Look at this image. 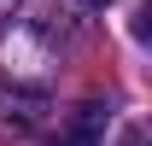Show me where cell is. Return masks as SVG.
<instances>
[{"instance_id": "7a4b0ae2", "label": "cell", "mask_w": 152, "mask_h": 146, "mask_svg": "<svg viewBox=\"0 0 152 146\" xmlns=\"http://www.w3.org/2000/svg\"><path fill=\"white\" fill-rule=\"evenodd\" d=\"M129 29H134V41H146V35H152V6H146V0L134 6V23H129Z\"/></svg>"}, {"instance_id": "6da1fadb", "label": "cell", "mask_w": 152, "mask_h": 146, "mask_svg": "<svg viewBox=\"0 0 152 146\" xmlns=\"http://www.w3.org/2000/svg\"><path fill=\"white\" fill-rule=\"evenodd\" d=\"M99 123H105V105H82V111H76V123L64 128L53 146H99Z\"/></svg>"}, {"instance_id": "3957f363", "label": "cell", "mask_w": 152, "mask_h": 146, "mask_svg": "<svg viewBox=\"0 0 152 146\" xmlns=\"http://www.w3.org/2000/svg\"><path fill=\"white\" fill-rule=\"evenodd\" d=\"M123 146H140V128H129V134H123Z\"/></svg>"}, {"instance_id": "277c9868", "label": "cell", "mask_w": 152, "mask_h": 146, "mask_svg": "<svg viewBox=\"0 0 152 146\" xmlns=\"http://www.w3.org/2000/svg\"><path fill=\"white\" fill-rule=\"evenodd\" d=\"M12 6H18V0H0V18H6V12H12Z\"/></svg>"}, {"instance_id": "5b68a950", "label": "cell", "mask_w": 152, "mask_h": 146, "mask_svg": "<svg viewBox=\"0 0 152 146\" xmlns=\"http://www.w3.org/2000/svg\"><path fill=\"white\" fill-rule=\"evenodd\" d=\"M88 6H111V0H88Z\"/></svg>"}]
</instances>
